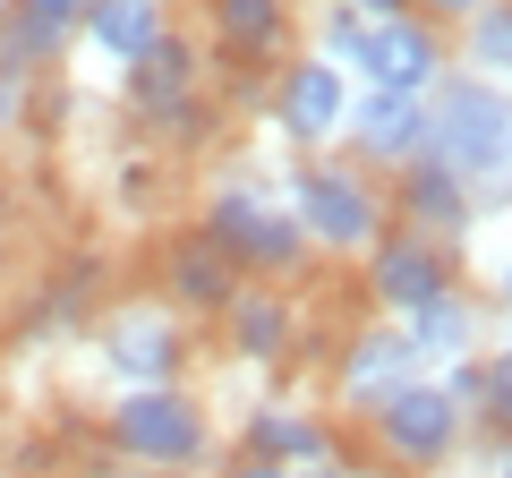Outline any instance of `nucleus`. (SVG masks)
<instances>
[{"label": "nucleus", "instance_id": "f3484780", "mask_svg": "<svg viewBox=\"0 0 512 478\" xmlns=\"http://www.w3.org/2000/svg\"><path fill=\"white\" fill-rule=\"evenodd\" d=\"M248 444H256V461H282V470H291V461H325L333 453V436L316 419H299V410H256L248 419Z\"/></svg>", "mask_w": 512, "mask_h": 478}, {"label": "nucleus", "instance_id": "412c9836", "mask_svg": "<svg viewBox=\"0 0 512 478\" xmlns=\"http://www.w3.org/2000/svg\"><path fill=\"white\" fill-rule=\"evenodd\" d=\"M478 419H487V427H504V436H512V342L495 350L487 368H478Z\"/></svg>", "mask_w": 512, "mask_h": 478}, {"label": "nucleus", "instance_id": "4be33fe9", "mask_svg": "<svg viewBox=\"0 0 512 478\" xmlns=\"http://www.w3.org/2000/svg\"><path fill=\"white\" fill-rule=\"evenodd\" d=\"M367 26L376 18H359V9H325V52H333V69H359V52H367Z\"/></svg>", "mask_w": 512, "mask_h": 478}, {"label": "nucleus", "instance_id": "aec40b11", "mask_svg": "<svg viewBox=\"0 0 512 478\" xmlns=\"http://www.w3.org/2000/svg\"><path fill=\"white\" fill-rule=\"evenodd\" d=\"M214 26L239 43V52H256V43L282 35V0H214Z\"/></svg>", "mask_w": 512, "mask_h": 478}, {"label": "nucleus", "instance_id": "39448f33", "mask_svg": "<svg viewBox=\"0 0 512 478\" xmlns=\"http://www.w3.org/2000/svg\"><path fill=\"white\" fill-rule=\"evenodd\" d=\"M436 69H444V43H436L427 18H376V26H367V52H359L367 86L419 94V86H436Z\"/></svg>", "mask_w": 512, "mask_h": 478}, {"label": "nucleus", "instance_id": "9b49d317", "mask_svg": "<svg viewBox=\"0 0 512 478\" xmlns=\"http://www.w3.org/2000/svg\"><path fill=\"white\" fill-rule=\"evenodd\" d=\"M103 350H111V368H120L128 385H171V376H180V333H171L163 316H120Z\"/></svg>", "mask_w": 512, "mask_h": 478}, {"label": "nucleus", "instance_id": "423d86ee", "mask_svg": "<svg viewBox=\"0 0 512 478\" xmlns=\"http://www.w3.org/2000/svg\"><path fill=\"white\" fill-rule=\"evenodd\" d=\"M205 239H214L222 257H248V265H291L299 257V222L265 214V205L239 197V188H222V197L205 205Z\"/></svg>", "mask_w": 512, "mask_h": 478}, {"label": "nucleus", "instance_id": "5701e85b", "mask_svg": "<svg viewBox=\"0 0 512 478\" xmlns=\"http://www.w3.org/2000/svg\"><path fill=\"white\" fill-rule=\"evenodd\" d=\"M86 9H94V0H18V18L52 26V35H69V26H86Z\"/></svg>", "mask_w": 512, "mask_h": 478}, {"label": "nucleus", "instance_id": "2eb2a0df", "mask_svg": "<svg viewBox=\"0 0 512 478\" xmlns=\"http://www.w3.org/2000/svg\"><path fill=\"white\" fill-rule=\"evenodd\" d=\"M171 291L188 299V308H231V257H222L214 239H180L171 248Z\"/></svg>", "mask_w": 512, "mask_h": 478}, {"label": "nucleus", "instance_id": "393cba45", "mask_svg": "<svg viewBox=\"0 0 512 478\" xmlns=\"http://www.w3.org/2000/svg\"><path fill=\"white\" fill-rule=\"evenodd\" d=\"M222 478H291L282 461H239V470H222Z\"/></svg>", "mask_w": 512, "mask_h": 478}, {"label": "nucleus", "instance_id": "f03ea898", "mask_svg": "<svg viewBox=\"0 0 512 478\" xmlns=\"http://www.w3.org/2000/svg\"><path fill=\"white\" fill-rule=\"evenodd\" d=\"M111 444L154 461V470H188V461H205L214 427H205V410L180 385H128L120 410H111Z\"/></svg>", "mask_w": 512, "mask_h": 478}, {"label": "nucleus", "instance_id": "6e6552de", "mask_svg": "<svg viewBox=\"0 0 512 478\" xmlns=\"http://www.w3.org/2000/svg\"><path fill=\"white\" fill-rule=\"evenodd\" d=\"M444 291H453V282H444V257H436V239H427V231L376 239V299H384V308L419 316L427 299H444Z\"/></svg>", "mask_w": 512, "mask_h": 478}, {"label": "nucleus", "instance_id": "9d476101", "mask_svg": "<svg viewBox=\"0 0 512 478\" xmlns=\"http://www.w3.org/2000/svg\"><path fill=\"white\" fill-rule=\"evenodd\" d=\"M419 368H427V359H419V342H410V333H367V342H350V359H342V393L376 410L384 393L419 385Z\"/></svg>", "mask_w": 512, "mask_h": 478}, {"label": "nucleus", "instance_id": "20e7f679", "mask_svg": "<svg viewBox=\"0 0 512 478\" xmlns=\"http://www.w3.org/2000/svg\"><path fill=\"white\" fill-rule=\"evenodd\" d=\"M291 197H299V231L308 239H325V248H376V197H367L359 171L316 163V171H299Z\"/></svg>", "mask_w": 512, "mask_h": 478}, {"label": "nucleus", "instance_id": "b1692460", "mask_svg": "<svg viewBox=\"0 0 512 478\" xmlns=\"http://www.w3.org/2000/svg\"><path fill=\"white\" fill-rule=\"evenodd\" d=\"M18 86H26V77H9V69H0V129L18 120Z\"/></svg>", "mask_w": 512, "mask_h": 478}, {"label": "nucleus", "instance_id": "f257e3e1", "mask_svg": "<svg viewBox=\"0 0 512 478\" xmlns=\"http://www.w3.org/2000/svg\"><path fill=\"white\" fill-rule=\"evenodd\" d=\"M427 154L453 171L470 197L512 180V94L495 77H453V86L427 103Z\"/></svg>", "mask_w": 512, "mask_h": 478}, {"label": "nucleus", "instance_id": "c85d7f7f", "mask_svg": "<svg viewBox=\"0 0 512 478\" xmlns=\"http://www.w3.org/2000/svg\"><path fill=\"white\" fill-rule=\"evenodd\" d=\"M316 478H359V470H316Z\"/></svg>", "mask_w": 512, "mask_h": 478}, {"label": "nucleus", "instance_id": "dca6fc26", "mask_svg": "<svg viewBox=\"0 0 512 478\" xmlns=\"http://www.w3.org/2000/svg\"><path fill=\"white\" fill-rule=\"evenodd\" d=\"M231 342L239 359H282L291 350V308L274 291H231Z\"/></svg>", "mask_w": 512, "mask_h": 478}, {"label": "nucleus", "instance_id": "f8f14e48", "mask_svg": "<svg viewBox=\"0 0 512 478\" xmlns=\"http://www.w3.org/2000/svg\"><path fill=\"white\" fill-rule=\"evenodd\" d=\"M402 205H410L419 231H461V222H470V188H461L436 154H419V163L402 171Z\"/></svg>", "mask_w": 512, "mask_h": 478}, {"label": "nucleus", "instance_id": "7ed1b4c3", "mask_svg": "<svg viewBox=\"0 0 512 478\" xmlns=\"http://www.w3.org/2000/svg\"><path fill=\"white\" fill-rule=\"evenodd\" d=\"M367 419H376V444L393 461H410V470H436V461L461 444V427H470V419H461V402L444 385H427V376H419V385H402V393H384Z\"/></svg>", "mask_w": 512, "mask_h": 478}, {"label": "nucleus", "instance_id": "0eeeda50", "mask_svg": "<svg viewBox=\"0 0 512 478\" xmlns=\"http://www.w3.org/2000/svg\"><path fill=\"white\" fill-rule=\"evenodd\" d=\"M350 137H359V154L410 171L427 154V103L419 94H393V86H367V94H350Z\"/></svg>", "mask_w": 512, "mask_h": 478}, {"label": "nucleus", "instance_id": "4468645a", "mask_svg": "<svg viewBox=\"0 0 512 478\" xmlns=\"http://www.w3.org/2000/svg\"><path fill=\"white\" fill-rule=\"evenodd\" d=\"M188 77H197V69H188V43H171V35H163L146 60H128V103L146 111V120H163V111L188 94Z\"/></svg>", "mask_w": 512, "mask_h": 478}, {"label": "nucleus", "instance_id": "a878e982", "mask_svg": "<svg viewBox=\"0 0 512 478\" xmlns=\"http://www.w3.org/2000/svg\"><path fill=\"white\" fill-rule=\"evenodd\" d=\"M427 9H436V18H478L487 0H427Z\"/></svg>", "mask_w": 512, "mask_h": 478}, {"label": "nucleus", "instance_id": "c756f323", "mask_svg": "<svg viewBox=\"0 0 512 478\" xmlns=\"http://www.w3.org/2000/svg\"><path fill=\"white\" fill-rule=\"evenodd\" d=\"M9 9H18V0H0V26H9Z\"/></svg>", "mask_w": 512, "mask_h": 478}, {"label": "nucleus", "instance_id": "2f4dec72", "mask_svg": "<svg viewBox=\"0 0 512 478\" xmlns=\"http://www.w3.org/2000/svg\"><path fill=\"white\" fill-rule=\"evenodd\" d=\"M504 478H512V461H504Z\"/></svg>", "mask_w": 512, "mask_h": 478}, {"label": "nucleus", "instance_id": "1a4fd4ad", "mask_svg": "<svg viewBox=\"0 0 512 478\" xmlns=\"http://www.w3.org/2000/svg\"><path fill=\"white\" fill-rule=\"evenodd\" d=\"M282 120H291V137H333L350 120V77L333 69V60H299L291 77H282Z\"/></svg>", "mask_w": 512, "mask_h": 478}, {"label": "nucleus", "instance_id": "a211bd4d", "mask_svg": "<svg viewBox=\"0 0 512 478\" xmlns=\"http://www.w3.org/2000/svg\"><path fill=\"white\" fill-rule=\"evenodd\" d=\"M402 333L419 342V359H470V333H478V325H470V308H461V299L444 291V299H427V308L410 316Z\"/></svg>", "mask_w": 512, "mask_h": 478}, {"label": "nucleus", "instance_id": "6ab92c4d", "mask_svg": "<svg viewBox=\"0 0 512 478\" xmlns=\"http://www.w3.org/2000/svg\"><path fill=\"white\" fill-rule=\"evenodd\" d=\"M470 69L512 77V0H487V9L470 18Z\"/></svg>", "mask_w": 512, "mask_h": 478}, {"label": "nucleus", "instance_id": "ddd939ff", "mask_svg": "<svg viewBox=\"0 0 512 478\" xmlns=\"http://www.w3.org/2000/svg\"><path fill=\"white\" fill-rule=\"evenodd\" d=\"M86 26H94V43H103L111 60H146L154 43H163V0H94Z\"/></svg>", "mask_w": 512, "mask_h": 478}, {"label": "nucleus", "instance_id": "bb28decb", "mask_svg": "<svg viewBox=\"0 0 512 478\" xmlns=\"http://www.w3.org/2000/svg\"><path fill=\"white\" fill-rule=\"evenodd\" d=\"M359 18H402V0H350Z\"/></svg>", "mask_w": 512, "mask_h": 478}, {"label": "nucleus", "instance_id": "7c9ffc66", "mask_svg": "<svg viewBox=\"0 0 512 478\" xmlns=\"http://www.w3.org/2000/svg\"><path fill=\"white\" fill-rule=\"evenodd\" d=\"M0 231H9V197H0Z\"/></svg>", "mask_w": 512, "mask_h": 478}, {"label": "nucleus", "instance_id": "cd10ccee", "mask_svg": "<svg viewBox=\"0 0 512 478\" xmlns=\"http://www.w3.org/2000/svg\"><path fill=\"white\" fill-rule=\"evenodd\" d=\"M504 308H512V265H504Z\"/></svg>", "mask_w": 512, "mask_h": 478}]
</instances>
